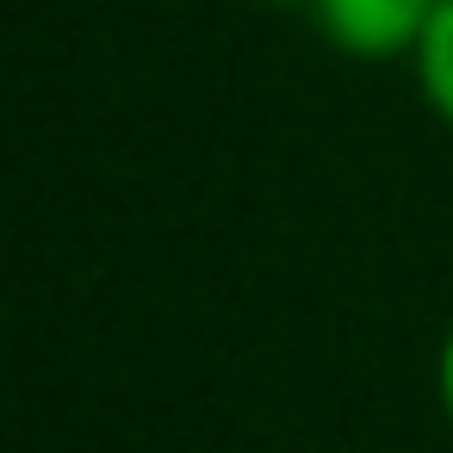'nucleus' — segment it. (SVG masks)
<instances>
[{"label":"nucleus","mask_w":453,"mask_h":453,"mask_svg":"<svg viewBox=\"0 0 453 453\" xmlns=\"http://www.w3.org/2000/svg\"><path fill=\"white\" fill-rule=\"evenodd\" d=\"M317 38L354 63H410L441 0H304Z\"/></svg>","instance_id":"f257e3e1"},{"label":"nucleus","mask_w":453,"mask_h":453,"mask_svg":"<svg viewBox=\"0 0 453 453\" xmlns=\"http://www.w3.org/2000/svg\"><path fill=\"white\" fill-rule=\"evenodd\" d=\"M410 75H416L422 106L453 131V0H441V13L428 19V32L410 57Z\"/></svg>","instance_id":"f03ea898"},{"label":"nucleus","mask_w":453,"mask_h":453,"mask_svg":"<svg viewBox=\"0 0 453 453\" xmlns=\"http://www.w3.org/2000/svg\"><path fill=\"white\" fill-rule=\"evenodd\" d=\"M434 403H441V422L453 428V323H447L441 354H434Z\"/></svg>","instance_id":"7ed1b4c3"}]
</instances>
